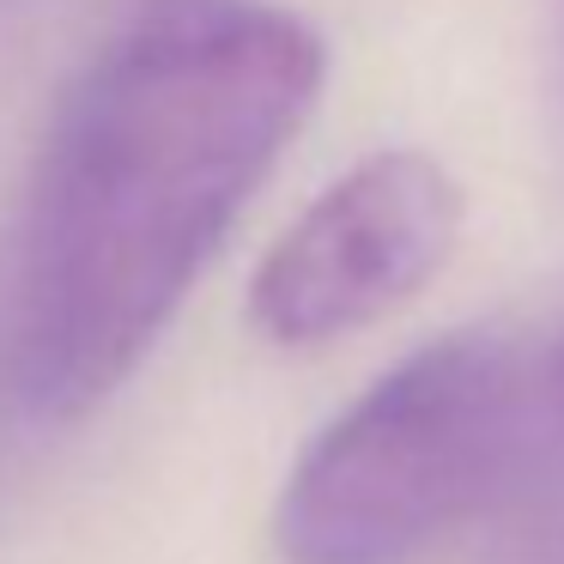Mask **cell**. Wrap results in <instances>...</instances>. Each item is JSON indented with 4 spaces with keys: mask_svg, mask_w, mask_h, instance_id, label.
<instances>
[{
    "mask_svg": "<svg viewBox=\"0 0 564 564\" xmlns=\"http://www.w3.org/2000/svg\"><path fill=\"white\" fill-rule=\"evenodd\" d=\"M558 394H564V358H558Z\"/></svg>",
    "mask_w": 564,
    "mask_h": 564,
    "instance_id": "4",
    "label": "cell"
},
{
    "mask_svg": "<svg viewBox=\"0 0 564 564\" xmlns=\"http://www.w3.org/2000/svg\"><path fill=\"white\" fill-rule=\"evenodd\" d=\"M462 213V183L431 152H370L268 249L249 322L273 346H328L394 316L449 261Z\"/></svg>",
    "mask_w": 564,
    "mask_h": 564,
    "instance_id": "3",
    "label": "cell"
},
{
    "mask_svg": "<svg viewBox=\"0 0 564 564\" xmlns=\"http://www.w3.org/2000/svg\"><path fill=\"white\" fill-rule=\"evenodd\" d=\"M516 340L467 328L382 370L273 503L285 564H413L486 503L522 431Z\"/></svg>",
    "mask_w": 564,
    "mask_h": 564,
    "instance_id": "2",
    "label": "cell"
},
{
    "mask_svg": "<svg viewBox=\"0 0 564 564\" xmlns=\"http://www.w3.org/2000/svg\"><path fill=\"white\" fill-rule=\"evenodd\" d=\"M328 50L273 0H128L67 79L19 225L13 377L79 419L152 352L310 122Z\"/></svg>",
    "mask_w": 564,
    "mask_h": 564,
    "instance_id": "1",
    "label": "cell"
}]
</instances>
